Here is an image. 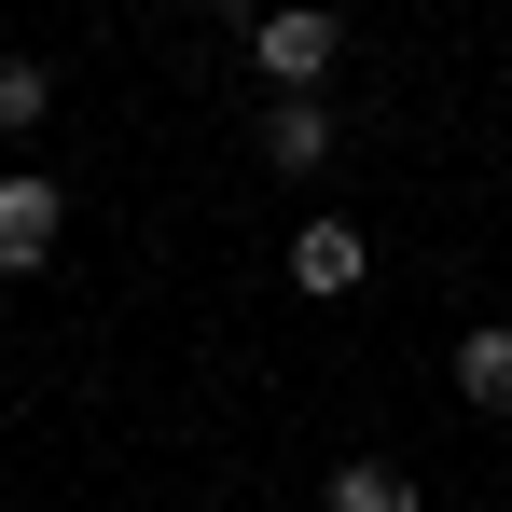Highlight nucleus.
<instances>
[{"label": "nucleus", "mask_w": 512, "mask_h": 512, "mask_svg": "<svg viewBox=\"0 0 512 512\" xmlns=\"http://www.w3.org/2000/svg\"><path fill=\"white\" fill-rule=\"evenodd\" d=\"M56 222H70V208H56V180H0V263H14V277L56 250Z\"/></svg>", "instance_id": "obj_2"}, {"label": "nucleus", "mask_w": 512, "mask_h": 512, "mask_svg": "<svg viewBox=\"0 0 512 512\" xmlns=\"http://www.w3.org/2000/svg\"><path fill=\"white\" fill-rule=\"evenodd\" d=\"M56 84H42V56H0V125H42Z\"/></svg>", "instance_id": "obj_7"}, {"label": "nucleus", "mask_w": 512, "mask_h": 512, "mask_svg": "<svg viewBox=\"0 0 512 512\" xmlns=\"http://www.w3.org/2000/svg\"><path fill=\"white\" fill-rule=\"evenodd\" d=\"M291 277H305V291H346V277H360V222H305V236H291Z\"/></svg>", "instance_id": "obj_3"}, {"label": "nucleus", "mask_w": 512, "mask_h": 512, "mask_svg": "<svg viewBox=\"0 0 512 512\" xmlns=\"http://www.w3.org/2000/svg\"><path fill=\"white\" fill-rule=\"evenodd\" d=\"M457 388H471L485 416H512V333H457Z\"/></svg>", "instance_id": "obj_4"}, {"label": "nucleus", "mask_w": 512, "mask_h": 512, "mask_svg": "<svg viewBox=\"0 0 512 512\" xmlns=\"http://www.w3.org/2000/svg\"><path fill=\"white\" fill-rule=\"evenodd\" d=\"M333 42H346L333 14H263V28H250V56H263V70H277V84H291V97H305V84H319V70H333Z\"/></svg>", "instance_id": "obj_1"}, {"label": "nucleus", "mask_w": 512, "mask_h": 512, "mask_svg": "<svg viewBox=\"0 0 512 512\" xmlns=\"http://www.w3.org/2000/svg\"><path fill=\"white\" fill-rule=\"evenodd\" d=\"M263 153H277V167H319V153H333V111H305V97L263 111Z\"/></svg>", "instance_id": "obj_6"}, {"label": "nucleus", "mask_w": 512, "mask_h": 512, "mask_svg": "<svg viewBox=\"0 0 512 512\" xmlns=\"http://www.w3.org/2000/svg\"><path fill=\"white\" fill-rule=\"evenodd\" d=\"M333 512H416V471H388V457H360V471H333Z\"/></svg>", "instance_id": "obj_5"}]
</instances>
